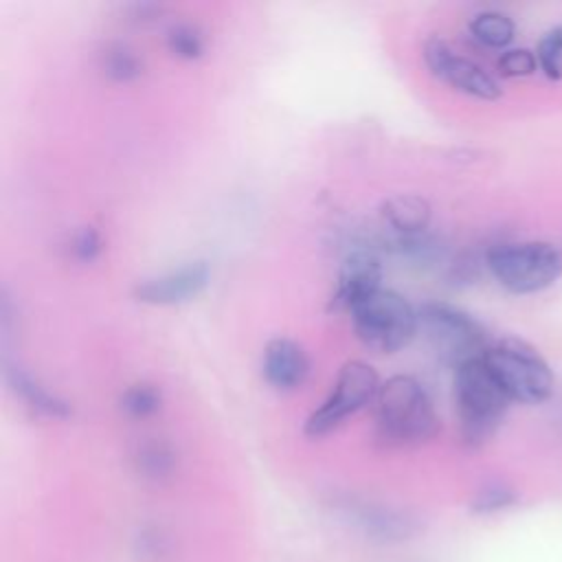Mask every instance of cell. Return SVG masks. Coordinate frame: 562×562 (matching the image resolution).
Masks as SVG:
<instances>
[{"label":"cell","instance_id":"cell-1","mask_svg":"<svg viewBox=\"0 0 562 562\" xmlns=\"http://www.w3.org/2000/svg\"><path fill=\"white\" fill-rule=\"evenodd\" d=\"M375 430L386 446H415L439 432L426 389L413 375H393L375 395Z\"/></svg>","mask_w":562,"mask_h":562},{"label":"cell","instance_id":"cell-2","mask_svg":"<svg viewBox=\"0 0 562 562\" xmlns=\"http://www.w3.org/2000/svg\"><path fill=\"white\" fill-rule=\"evenodd\" d=\"M509 404L483 358L454 369V406L461 437L468 446L485 443L501 426Z\"/></svg>","mask_w":562,"mask_h":562},{"label":"cell","instance_id":"cell-3","mask_svg":"<svg viewBox=\"0 0 562 562\" xmlns=\"http://www.w3.org/2000/svg\"><path fill=\"white\" fill-rule=\"evenodd\" d=\"M483 360L509 402L536 406L553 395V371L529 342L514 336L501 338L487 347Z\"/></svg>","mask_w":562,"mask_h":562},{"label":"cell","instance_id":"cell-4","mask_svg":"<svg viewBox=\"0 0 562 562\" xmlns=\"http://www.w3.org/2000/svg\"><path fill=\"white\" fill-rule=\"evenodd\" d=\"M485 266L512 294H536L562 277V252L549 241H505L485 252Z\"/></svg>","mask_w":562,"mask_h":562},{"label":"cell","instance_id":"cell-5","mask_svg":"<svg viewBox=\"0 0 562 562\" xmlns=\"http://www.w3.org/2000/svg\"><path fill=\"white\" fill-rule=\"evenodd\" d=\"M417 329H422L439 360L452 369L483 358L492 345L485 327L472 314L441 301H428L417 307Z\"/></svg>","mask_w":562,"mask_h":562},{"label":"cell","instance_id":"cell-6","mask_svg":"<svg viewBox=\"0 0 562 562\" xmlns=\"http://www.w3.org/2000/svg\"><path fill=\"white\" fill-rule=\"evenodd\" d=\"M349 314L358 340L375 353H393L417 334V310L395 290L380 288Z\"/></svg>","mask_w":562,"mask_h":562},{"label":"cell","instance_id":"cell-7","mask_svg":"<svg viewBox=\"0 0 562 562\" xmlns=\"http://www.w3.org/2000/svg\"><path fill=\"white\" fill-rule=\"evenodd\" d=\"M380 391V378L375 369L362 360H349L338 371L331 393L325 402L305 419V435L318 439L342 424L345 417L369 404Z\"/></svg>","mask_w":562,"mask_h":562},{"label":"cell","instance_id":"cell-8","mask_svg":"<svg viewBox=\"0 0 562 562\" xmlns=\"http://www.w3.org/2000/svg\"><path fill=\"white\" fill-rule=\"evenodd\" d=\"M424 61L437 79L450 83L463 94L481 101H496L503 94L498 81L485 68L468 57L457 55L441 37L426 40Z\"/></svg>","mask_w":562,"mask_h":562},{"label":"cell","instance_id":"cell-9","mask_svg":"<svg viewBox=\"0 0 562 562\" xmlns=\"http://www.w3.org/2000/svg\"><path fill=\"white\" fill-rule=\"evenodd\" d=\"M209 279L211 270L206 261H191L178 270L143 279L134 288V299L147 305H178L195 299L209 285Z\"/></svg>","mask_w":562,"mask_h":562},{"label":"cell","instance_id":"cell-10","mask_svg":"<svg viewBox=\"0 0 562 562\" xmlns=\"http://www.w3.org/2000/svg\"><path fill=\"white\" fill-rule=\"evenodd\" d=\"M382 263L380 259L364 248L351 250L338 270L336 290L331 296L334 310H347L351 312L360 301L378 292L382 285Z\"/></svg>","mask_w":562,"mask_h":562},{"label":"cell","instance_id":"cell-11","mask_svg":"<svg viewBox=\"0 0 562 562\" xmlns=\"http://www.w3.org/2000/svg\"><path fill=\"white\" fill-rule=\"evenodd\" d=\"M263 378L279 391L301 386L310 373V360L301 345L290 338H272L263 349L261 360Z\"/></svg>","mask_w":562,"mask_h":562},{"label":"cell","instance_id":"cell-12","mask_svg":"<svg viewBox=\"0 0 562 562\" xmlns=\"http://www.w3.org/2000/svg\"><path fill=\"white\" fill-rule=\"evenodd\" d=\"M4 378L9 389L33 411L40 413L44 417H53V419H64L72 413L70 404L59 397L57 393L48 391L40 380H35L24 367L15 364V362H4Z\"/></svg>","mask_w":562,"mask_h":562},{"label":"cell","instance_id":"cell-13","mask_svg":"<svg viewBox=\"0 0 562 562\" xmlns=\"http://www.w3.org/2000/svg\"><path fill=\"white\" fill-rule=\"evenodd\" d=\"M353 522L367 538L380 540V542L404 540L408 538V533H413V520L406 514L395 512L391 507H380V505L356 507Z\"/></svg>","mask_w":562,"mask_h":562},{"label":"cell","instance_id":"cell-14","mask_svg":"<svg viewBox=\"0 0 562 562\" xmlns=\"http://www.w3.org/2000/svg\"><path fill=\"white\" fill-rule=\"evenodd\" d=\"M430 204L422 195L402 193L382 204V217L393 233H424L430 224Z\"/></svg>","mask_w":562,"mask_h":562},{"label":"cell","instance_id":"cell-15","mask_svg":"<svg viewBox=\"0 0 562 562\" xmlns=\"http://www.w3.org/2000/svg\"><path fill=\"white\" fill-rule=\"evenodd\" d=\"M132 463L140 479L151 483H162L173 476L178 457H176V450L165 439L151 437L136 446Z\"/></svg>","mask_w":562,"mask_h":562},{"label":"cell","instance_id":"cell-16","mask_svg":"<svg viewBox=\"0 0 562 562\" xmlns=\"http://www.w3.org/2000/svg\"><path fill=\"white\" fill-rule=\"evenodd\" d=\"M470 35L487 48L507 50V46L514 42L516 24L507 13L487 9V11H479L470 20Z\"/></svg>","mask_w":562,"mask_h":562},{"label":"cell","instance_id":"cell-17","mask_svg":"<svg viewBox=\"0 0 562 562\" xmlns=\"http://www.w3.org/2000/svg\"><path fill=\"white\" fill-rule=\"evenodd\" d=\"M101 68L112 81H119V83L134 81L143 72V64L136 57V53L121 42H112L103 48Z\"/></svg>","mask_w":562,"mask_h":562},{"label":"cell","instance_id":"cell-18","mask_svg":"<svg viewBox=\"0 0 562 562\" xmlns=\"http://www.w3.org/2000/svg\"><path fill=\"white\" fill-rule=\"evenodd\" d=\"M119 404H121V411L125 415H130L134 419H145V417H151L154 413L160 411L162 395L154 384L138 382V384H132L130 389L123 391Z\"/></svg>","mask_w":562,"mask_h":562},{"label":"cell","instance_id":"cell-19","mask_svg":"<svg viewBox=\"0 0 562 562\" xmlns=\"http://www.w3.org/2000/svg\"><path fill=\"white\" fill-rule=\"evenodd\" d=\"M533 53L538 59V70L549 81H562V24L544 31Z\"/></svg>","mask_w":562,"mask_h":562},{"label":"cell","instance_id":"cell-20","mask_svg":"<svg viewBox=\"0 0 562 562\" xmlns=\"http://www.w3.org/2000/svg\"><path fill=\"white\" fill-rule=\"evenodd\" d=\"M167 48L180 59H198L204 50V37L193 24H176L167 31Z\"/></svg>","mask_w":562,"mask_h":562},{"label":"cell","instance_id":"cell-21","mask_svg":"<svg viewBox=\"0 0 562 562\" xmlns=\"http://www.w3.org/2000/svg\"><path fill=\"white\" fill-rule=\"evenodd\" d=\"M516 503V492L507 483L494 481L485 483L472 498V512L476 514H494Z\"/></svg>","mask_w":562,"mask_h":562},{"label":"cell","instance_id":"cell-22","mask_svg":"<svg viewBox=\"0 0 562 562\" xmlns=\"http://www.w3.org/2000/svg\"><path fill=\"white\" fill-rule=\"evenodd\" d=\"M496 68L503 77L518 79V77H529L538 70V59L533 50L527 48H507L501 53Z\"/></svg>","mask_w":562,"mask_h":562},{"label":"cell","instance_id":"cell-23","mask_svg":"<svg viewBox=\"0 0 562 562\" xmlns=\"http://www.w3.org/2000/svg\"><path fill=\"white\" fill-rule=\"evenodd\" d=\"M136 542H138L136 544L138 555L147 562H160L162 558L169 555V547H171L169 536L158 527H149V529L140 531L136 536Z\"/></svg>","mask_w":562,"mask_h":562},{"label":"cell","instance_id":"cell-24","mask_svg":"<svg viewBox=\"0 0 562 562\" xmlns=\"http://www.w3.org/2000/svg\"><path fill=\"white\" fill-rule=\"evenodd\" d=\"M101 252V235L92 226H83L81 231L75 233L72 237V255L81 263H90L99 257Z\"/></svg>","mask_w":562,"mask_h":562}]
</instances>
